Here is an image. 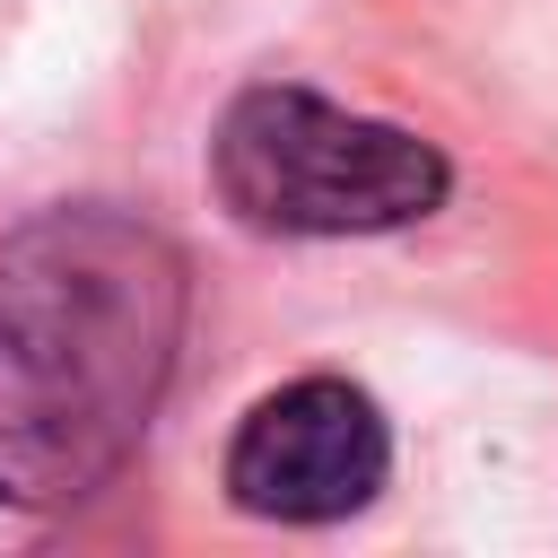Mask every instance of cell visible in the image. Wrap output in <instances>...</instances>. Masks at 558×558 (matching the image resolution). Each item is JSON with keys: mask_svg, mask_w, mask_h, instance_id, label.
Wrapping results in <instances>:
<instances>
[{"mask_svg": "<svg viewBox=\"0 0 558 558\" xmlns=\"http://www.w3.org/2000/svg\"><path fill=\"white\" fill-rule=\"evenodd\" d=\"M192 323L183 244L122 201L0 235V506H87L148 436Z\"/></svg>", "mask_w": 558, "mask_h": 558, "instance_id": "obj_1", "label": "cell"}, {"mask_svg": "<svg viewBox=\"0 0 558 558\" xmlns=\"http://www.w3.org/2000/svg\"><path fill=\"white\" fill-rule=\"evenodd\" d=\"M218 480H227L235 514H253V523H296V532L349 523L392 480V427L366 384L296 375L235 418Z\"/></svg>", "mask_w": 558, "mask_h": 558, "instance_id": "obj_3", "label": "cell"}, {"mask_svg": "<svg viewBox=\"0 0 558 558\" xmlns=\"http://www.w3.org/2000/svg\"><path fill=\"white\" fill-rule=\"evenodd\" d=\"M209 183L253 235H392L445 209L453 166L401 122L349 113L296 78H262L218 113Z\"/></svg>", "mask_w": 558, "mask_h": 558, "instance_id": "obj_2", "label": "cell"}]
</instances>
